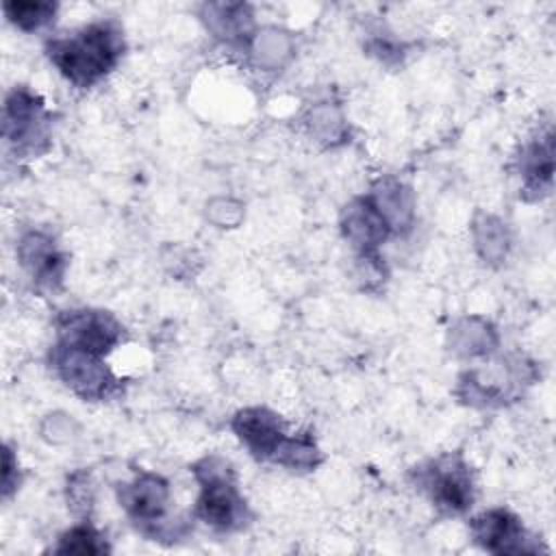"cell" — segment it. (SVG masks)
<instances>
[{"label":"cell","instance_id":"cell-1","mask_svg":"<svg viewBox=\"0 0 556 556\" xmlns=\"http://www.w3.org/2000/svg\"><path fill=\"white\" fill-rule=\"evenodd\" d=\"M52 63L76 85H91L106 74L122 54V35L111 22L91 24L72 37L48 46Z\"/></svg>","mask_w":556,"mask_h":556},{"label":"cell","instance_id":"cell-2","mask_svg":"<svg viewBox=\"0 0 556 556\" xmlns=\"http://www.w3.org/2000/svg\"><path fill=\"white\" fill-rule=\"evenodd\" d=\"M206 469H198V478L202 480V495L198 500L200 517L213 528H232L243 517V500L239 497L230 469L217 458L204 463Z\"/></svg>","mask_w":556,"mask_h":556},{"label":"cell","instance_id":"cell-3","mask_svg":"<svg viewBox=\"0 0 556 556\" xmlns=\"http://www.w3.org/2000/svg\"><path fill=\"white\" fill-rule=\"evenodd\" d=\"M63 345L89 352V354H102L117 341V324L100 313H72L63 328Z\"/></svg>","mask_w":556,"mask_h":556},{"label":"cell","instance_id":"cell-4","mask_svg":"<svg viewBox=\"0 0 556 556\" xmlns=\"http://www.w3.org/2000/svg\"><path fill=\"white\" fill-rule=\"evenodd\" d=\"M96 354L61 345L54 363L67 384H72L83 395H100L106 387V369L93 358Z\"/></svg>","mask_w":556,"mask_h":556},{"label":"cell","instance_id":"cell-5","mask_svg":"<svg viewBox=\"0 0 556 556\" xmlns=\"http://www.w3.org/2000/svg\"><path fill=\"white\" fill-rule=\"evenodd\" d=\"M476 539L491 552H526V539L521 523L506 510H491L476 519Z\"/></svg>","mask_w":556,"mask_h":556},{"label":"cell","instance_id":"cell-6","mask_svg":"<svg viewBox=\"0 0 556 556\" xmlns=\"http://www.w3.org/2000/svg\"><path fill=\"white\" fill-rule=\"evenodd\" d=\"M235 430L254 450V454L269 456V454L282 452L285 447L280 424L276 415L267 410L252 408V410L239 413L235 419Z\"/></svg>","mask_w":556,"mask_h":556},{"label":"cell","instance_id":"cell-7","mask_svg":"<svg viewBox=\"0 0 556 556\" xmlns=\"http://www.w3.org/2000/svg\"><path fill=\"white\" fill-rule=\"evenodd\" d=\"M119 500L137 519H156L167 502V484L159 476L146 473L135 484L126 486Z\"/></svg>","mask_w":556,"mask_h":556},{"label":"cell","instance_id":"cell-8","mask_svg":"<svg viewBox=\"0 0 556 556\" xmlns=\"http://www.w3.org/2000/svg\"><path fill=\"white\" fill-rule=\"evenodd\" d=\"M22 258L26 265H30L37 280H52L59 278V265L61 258L54 252V245L50 239H43L39 235H30L22 243Z\"/></svg>","mask_w":556,"mask_h":556},{"label":"cell","instance_id":"cell-9","mask_svg":"<svg viewBox=\"0 0 556 556\" xmlns=\"http://www.w3.org/2000/svg\"><path fill=\"white\" fill-rule=\"evenodd\" d=\"M432 486L434 497L454 510H463L471 500V482L460 469L447 467L445 471H434Z\"/></svg>","mask_w":556,"mask_h":556},{"label":"cell","instance_id":"cell-10","mask_svg":"<svg viewBox=\"0 0 556 556\" xmlns=\"http://www.w3.org/2000/svg\"><path fill=\"white\" fill-rule=\"evenodd\" d=\"M4 11L11 17V22H15L20 28L33 30L52 17L54 4H50V2H7Z\"/></svg>","mask_w":556,"mask_h":556},{"label":"cell","instance_id":"cell-11","mask_svg":"<svg viewBox=\"0 0 556 556\" xmlns=\"http://www.w3.org/2000/svg\"><path fill=\"white\" fill-rule=\"evenodd\" d=\"M106 545L102 543V539L87 526L74 528L72 532H67L61 539V545L56 552H72V554H100L104 552Z\"/></svg>","mask_w":556,"mask_h":556}]
</instances>
